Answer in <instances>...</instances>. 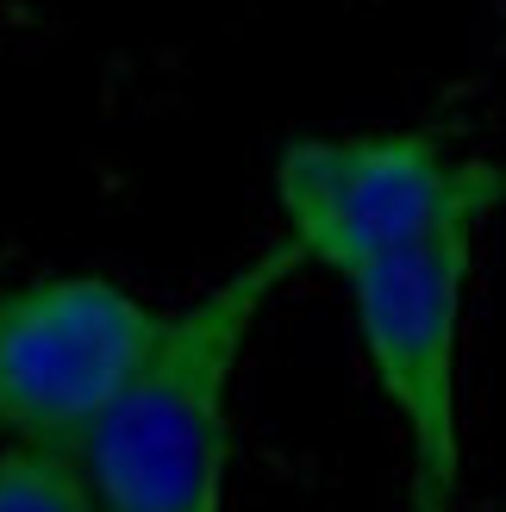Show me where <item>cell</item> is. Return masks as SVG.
Masks as SVG:
<instances>
[{
  "label": "cell",
  "mask_w": 506,
  "mask_h": 512,
  "mask_svg": "<svg viewBox=\"0 0 506 512\" xmlns=\"http://www.w3.org/2000/svg\"><path fill=\"white\" fill-rule=\"evenodd\" d=\"M294 269H307V256L282 232L163 319L150 363L82 444L107 512H225L232 388L269 300Z\"/></svg>",
  "instance_id": "obj_1"
},
{
  "label": "cell",
  "mask_w": 506,
  "mask_h": 512,
  "mask_svg": "<svg viewBox=\"0 0 506 512\" xmlns=\"http://www.w3.org/2000/svg\"><path fill=\"white\" fill-rule=\"evenodd\" d=\"M275 207L300 256L344 281L375 256L482 232L506 213V163L457 157L432 132L294 138L275 157Z\"/></svg>",
  "instance_id": "obj_2"
},
{
  "label": "cell",
  "mask_w": 506,
  "mask_h": 512,
  "mask_svg": "<svg viewBox=\"0 0 506 512\" xmlns=\"http://www.w3.org/2000/svg\"><path fill=\"white\" fill-rule=\"evenodd\" d=\"M475 232L375 256L344 275L363 363L407 438L413 512H457L463 500V306Z\"/></svg>",
  "instance_id": "obj_3"
},
{
  "label": "cell",
  "mask_w": 506,
  "mask_h": 512,
  "mask_svg": "<svg viewBox=\"0 0 506 512\" xmlns=\"http://www.w3.org/2000/svg\"><path fill=\"white\" fill-rule=\"evenodd\" d=\"M157 306L107 275H44L0 294V438L82 450L163 338Z\"/></svg>",
  "instance_id": "obj_4"
},
{
  "label": "cell",
  "mask_w": 506,
  "mask_h": 512,
  "mask_svg": "<svg viewBox=\"0 0 506 512\" xmlns=\"http://www.w3.org/2000/svg\"><path fill=\"white\" fill-rule=\"evenodd\" d=\"M0 512H107L88 456L63 444H0Z\"/></svg>",
  "instance_id": "obj_5"
}]
</instances>
